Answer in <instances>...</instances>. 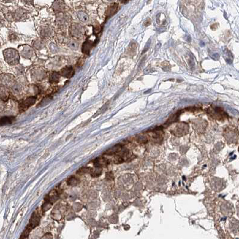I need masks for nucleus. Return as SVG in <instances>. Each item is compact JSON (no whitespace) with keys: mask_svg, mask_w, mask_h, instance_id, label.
<instances>
[{"mask_svg":"<svg viewBox=\"0 0 239 239\" xmlns=\"http://www.w3.org/2000/svg\"><path fill=\"white\" fill-rule=\"evenodd\" d=\"M32 50L31 49V48L30 47H26L25 48H24L23 52H22V54L23 56H25V58H28L30 57L32 54Z\"/></svg>","mask_w":239,"mask_h":239,"instance_id":"12","label":"nucleus"},{"mask_svg":"<svg viewBox=\"0 0 239 239\" xmlns=\"http://www.w3.org/2000/svg\"><path fill=\"white\" fill-rule=\"evenodd\" d=\"M89 172L92 177H98L101 174L102 168L99 167H95L90 170Z\"/></svg>","mask_w":239,"mask_h":239,"instance_id":"9","label":"nucleus"},{"mask_svg":"<svg viewBox=\"0 0 239 239\" xmlns=\"http://www.w3.org/2000/svg\"><path fill=\"white\" fill-rule=\"evenodd\" d=\"M15 117H13V116H9V117L5 116L1 119L0 124H1V126L10 125V124H12L15 121Z\"/></svg>","mask_w":239,"mask_h":239,"instance_id":"8","label":"nucleus"},{"mask_svg":"<svg viewBox=\"0 0 239 239\" xmlns=\"http://www.w3.org/2000/svg\"><path fill=\"white\" fill-rule=\"evenodd\" d=\"M95 43H93L92 41L90 40L85 41L82 45V52L86 55H89L91 52V50L95 46Z\"/></svg>","mask_w":239,"mask_h":239,"instance_id":"5","label":"nucleus"},{"mask_svg":"<svg viewBox=\"0 0 239 239\" xmlns=\"http://www.w3.org/2000/svg\"><path fill=\"white\" fill-rule=\"evenodd\" d=\"M72 32L73 34L76 37L82 36V28L79 25H75L72 26Z\"/></svg>","mask_w":239,"mask_h":239,"instance_id":"10","label":"nucleus"},{"mask_svg":"<svg viewBox=\"0 0 239 239\" xmlns=\"http://www.w3.org/2000/svg\"><path fill=\"white\" fill-rule=\"evenodd\" d=\"M60 79V74L56 72H53L49 77V81L52 83H56Z\"/></svg>","mask_w":239,"mask_h":239,"instance_id":"11","label":"nucleus"},{"mask_svg":"<svg viewBox=\"0 0 239 239\" xmlns=\"http://www.w3.org/2000/svg\"><path fill=\"white\" fill-rule=\"evenodd\" d=\"M122 146L120 144H118L115 145V146L111 148L110 149H108L106 152L105 154L107 155H115V154H118L119 152H121L122 150Z\"/></svg>","mask_w":239,"mask_h":239,"instance_id":"6","label":"nucleus"},{"mask_svg":"<svg viewBox=\"0 0 239 239\" xmlns=\"http://www.w3.org/2000/svg\"><path fill=\"white\" fill-rule=\"evenodd\" d=\"M118 10V4H113L111 5L107 9L106 12V17L109 18L113 15L115 13L117 12Z\"/></svg>","mask_w":239,"mask_h":239,"instance_id":"7","label":"nucleus"},{"mask_svg":"<svg viewBox=\"0 0 239 239\" xmlns=\"http://www.w3.org/2000/svg\"><path fill=\"white\" fill-rule=\"evenodd\" d=\"M36 101V96H30L27 98L26 99L20 101L19 105V110L21 112H24L29 109L31 106L35 104Z\"/></svg>","mask_w":239,"mask_h":239,"instance_id":"3","label":"nucleus"},{"mask_svg":"<svg viewBox=\"0 0 239 239\" xmlns=\"http://www.w3.org/2000/svg\"><path fill=\"white\" fill-rule=\"evenodd\" d=\"M40 215L39 214V212H38L37 211H35L32 214L29 220V224H28L22 234L20 236V239H25L26 237H27L29 232L32 231V229L39 225L40 223Z\"/></svg>","mask_w":239,"mask_h":239,"instance_id":"1","label":"nucleus"},{"mask_svg":"<svg viewBox=\"0 0 239 239\" xmlns=\"http://www.w3.org/2000/svg\"><path fill=\"white\" fill-rule=\"evenodd\" d=\"M79 182V181L76 178H73V177L69 178V179H68V181H67L68 184L69 185H71V186L76 185Z\"/></svg>","mask_w":239,"mask_h":239,"instance_id":"14","label":"nucleus"},{"mask_svg":"<svg viewBox=\"0 0 239 239\" xmlns=\"http://www.w3.org/2000/svg\"><path fill=\"white\" fill-rule=\"evenodd\" d=\"M4 56L6 61L12 65H16L19 61V55L18 52L12 48L5 50L4 51Z\"/></svg>","mask_w":239,"mask_h":239,"instance_id":"2","label":"nucleus"},{"mask_svg":"<svg viewBox=\"0 0 239 239\" xmlns=\"http://www.w3.org/2000/svg\"><path fill=\"white\" fill-rule=\"evenodd\" d=\"M78 17L79 18V19L80 20H82V22H86L88 20V16L86 15V13L80 12L79 13H78Z\"/></svg>","mask_w":239,"mask_h":239,"instance_id":"13","label":"nucleus"},{"mask_svg":"<svg viewBox=\"0 0 239 239\" xmlns=\"http://www.w3.org/2000/svg\"><path fill=\"white\" fill-rule=\"evenodd\" d=\"M74 75L75 70L72 66H66L62 68L60 72V75L67 79L72 77Z\"/></svg>","mask_w":239,"mask_h":239,"instance_id":"4","label":"nucleus"}]
</instances>
